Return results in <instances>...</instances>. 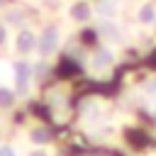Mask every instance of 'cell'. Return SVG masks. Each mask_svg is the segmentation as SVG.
Instances as JSON below:
<instances>
[{"label":"cell","instance_id":"8","mask_svg":"<svg viewBox=\"0 0 156 156\" xmlns=\"http://www.w3.org/2000/svg\"><path fill=\"white\" fill-rule=\"evenodd\" d=\"M154 17H156V10H154V5H141V7H139V22L149 24Z\"/></svg>","mask_w":156,"mask_h":156},{"label":"cell","instance_id":"16","mask_svg":"<svg viewBox=\"0 0 156 156\" xmlns=\"http://www.w3.org/2000/svg\"><path fill=\"white\" fill-rule=\"evenodd\" d=\"M32 156H46V154H44V151H34Z\"/></svg>","mask_w":156,"mask_h":156},{"label":"cell","instance_id":"2","mask_svg":"<svg viewBox=\"0 0 156 156\" xmlns=\"http://www.w3.org/2000/svg\"><path fill=\"white\" fill-rule=\"evenodd\" d=\"M29 76H32V66H29L27 61H20V63H15V78H17V88H20L22 93L27 90Z\"/></svg>","mask_w":156,"mask_h":156},{"label":"cell","instance_id":"1","mask_svg":"<svg viewBox=\"0 0 156 156\" xmlns=\"http://www.w3.org/2000/svg\"><path fill=\"white\" fill-rule=\"evenodd\" d=\"M56 46H58V29H56V27H49V29L41 34L37 49L41 51V56H49V54L56 51Z\"/></svg>","mask_w":156,"mask_h":156},{"label":"cell","instance_id":"15","mask_svg":"<svg viewBox=\"0 0 156 156\" xmlns=\"http://www.w3.org/2000/svg\"><path fill=\"white\" fill-rule=\"evenodd\" d=\"M5 41V29H2V24H0V44Z\"/></svg>","mask_w":156,"mask_h":156},{"label":"cell","instance_id":"10","mask_svg":"<svg viewBox=\"0 0 156 156\" xmlns=\"http://www.w3.org/2000/svg\"><path fill=\"white\" fill-rule=\"evenodd\" d=\"M32 139H34L37 144H44V141H49V134H46L44 129H32Z\"/></svg>","mask_w":156,"mask_h":156},{"label":"cell","instance_id":"12","mask_svg":"<svg viewBox=\"0 0 156 156\" xmlns=\"http://www.w3.org/2000/svg\"><path fill=\"white\" fill-rule=\"evenodd\" d=\"M22 17H24V15H22L20 10H12V12H7V20H10V22H22Z\"/></svg>","mask_w":156,"mask_h":156},{"label":"cell","instance_id":"13","mask_svg":"<svg viewBox=\"0 0 156 156\" xmlns=\"http://www.w3.org/2000/svg\"><path fill=\"white\" fill-rule=\"evenodd\" d=\"M0 156H15V151H12L10 146H2V149H0Z\"/></svg>","mask_w":156,"mask_h":156},{"label":"cell","instance_id":"17","mask_svg":"<svg viewBox=\"0 0 156 156\" xmlns=\"http://www.w3.org/2000/svg\"><path fill=\"white\" fill-rule=\"evenodd\" d=\"M2 2H5V0H0V5H2Z\"/></svg>","mask_w":156,"mask_h":156},{"label":"cell","instance_id":"14","mask_svg":"<svg viewBox=\"0 0 156 156\" xmlns=\"http://www.w3.org/2000/svg\"><path fill=\"white\" fill-rule=\"evenodd\" d=\"M146 90H149V93H156V80H151V83L146 85Z\"/></svg>","mask_w":156,"mask_h":156},{"label":"cell","instance_id":"11","mask_svg":"<svg viewBox=\"0 0 156 156\" xmlns=\"http://www.w3.org/2000/svg\"><path fill=\"white\" fill-rule=\"evenodd\" d=\"M12 73H15V68H10V63L0 61V80H7V78H10Z\"/></svg>","mask_w":156,"mask_h":156},{"label":"cell","instance_id":"7","mask_svg":"<svg viewBox=\"0 0 156 156\" xmlns=\"http://www.w3.org/2000/svg\"><path fill=\"white\" fill-rule=\"evenodd\" d=\"M88 15H90V7H88L85 2H76V5L71 7V17H73V20H88Z\"/></svg>","mask_w":156,"mask_h":156},{"label":"cell","instance_id":"6","mask_svg":"<svg viewBox=\"0 0 156 156\" xmlns=\"http://www.w3.org/2000/svg\"><path fill=\"white\" fill-rule=\"evenodd\" d=\"M95 10L102 15V17H112L117 12V0H98Z\"/></svg>","mask_w":156,"mask_h":156},{"label":"cell","instance_id":"9","mask_svg":"<svg viewBox=\"0 0 156 156\" xmlns=\"http://www.w3.org/2000/svg\"><path fill=\"white\" fill-rule=\"evenodd\" d=\"M12 105V93L7 88H0V107H10Z\"/></svg>","mask_w":156,"mask_h":156},{"label":"cell","instance_id":"4","mask_svg":"<svg viewBox=\"0 0 156 156\" xmlns=\"http://www.w3.org/2000/svg\"><path fill=\"white\" fill-rule=\"evenodd\" d=\"M98 32H100L105 39H110V41H119V29H117V24H115V22H110V20L100 22Z\"/></svg>","mask_w":156,"mask_h":156},{"label":"cell","instance_id":"3","mask_svg":"<svg viewBox=\"0 0 156 156\" xmlns=\"http://www.w3.org/2000/svg\"><path fill=\"white\" fill-rule=\"evenodd\" d=\"M37 44H39V41H37V37H34L32 32H20V37H17V51L29 54Z\"/></svg>","mask_w":156,"mask_h":156},{"label":"cell","instance_id":"5","mask_svg":"<svg viewBox=\"0 0 156 156\" xmlns=\"http://www.w3.org/2000/svg\"><path fill=\"white\" fill-rule=\"evenodd\" d=\"M112 63V54L107 51V49H98L95 54H93V66L95 68H107Z\"/></svg>","mask_w":156,"mask_h":156}]
</instances>
